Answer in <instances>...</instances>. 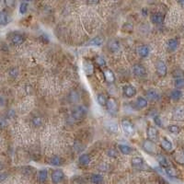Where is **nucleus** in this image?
I'll return each mask as SVG.
<instances>
[{
	"mask_svg": "<svg viewBox=\"0 0 184 184\" xmlns=\"http://www.w3.org/2000/svg\"><path fill=\"white\" fill-rule=\"evenodd\" d=\"M106 107H107V110L110 113L112 114H115L117 113L118 111H119V104H118V101L111 97V98H108L107 100V103H106Z\"/></svg>",
	"mask_w": 184,
	"mask_h": 184,
	"instance_id": "f257e3e1",
	"label": "nucleus"
},
{
	"mask_svg": "<svg viewBox=\"0 0 184 184\" xmlns=\"http://www.w3.org/2000/svg\"><path fill=\"white\" fill-rule=\"evenodd\" d=\"M65 179V173L61 169H54L51 174V180L53 184L60 183Z\"/></svg>",
	"mask_w": 184,
	"mask_h": 184,
	"instance_id": "f03ea898",
	"label": "nucleus"
},
{
	"mask_svg": "<svg viewBox=\"0 0 184 184\" xmlns=\"http://www.w3.org/2000/svg\"><path fill=\"white\" fill-rule=\"evenodd\" d=\"M86 113H87V111H86V109L84 107L77 106V107H76L73 110L72 117L74 118V120H76V121H80V120H82L85 117Z\"/></svg>",
	"mask_w": 184,
	"mask_h": 184,
	"instance_id": "7ed1b4c3",
	"label": "nucleus"
},
{
	"mask_svg": "<svg viewBox=\"0 0 184 184\" xmlns=\"http://www.w3.org/2000/svg\"><path fill=\"white\" fill-rule=\"evenodd\" d=\"M122 128L126 134L131 135L134 133V126L133 122L127 119H123L122 121Z\"/></svg>",
	"mask_w": 184,
	"mask_h": 184,
	"instance_id": "20e7f679",
	"label": "nucleus"
},
{
	"mask_svg": "<svg viewBox=\"0 0 184 184\" xmlns=\"http://www.w3.org/2000/svg\"><path fill=\"white\" fill-rule=\"evenodd\" d=\"M143 149L148 154L154 155V154H156L157 147H156V144L153 141H150V140L147 139V140L144 141V143H143Z\"/></svg>",
	"mask_w": 184,
	"mask_h": 184,
	"instance_id": "39448f33",
	"label": "nucleus"
},
{
	"mask_svg": "<svg viewBox=\"0 0 184 184\" xmlns=\"http://www.w3.org/2000/svg\"><path fill=\"white\" fill-rule=\"evenodd\" d=\"M83 70L85 74L87 77H90L94 74L95 72V67L94 64L90 61V60H85L83 62Z\"/></svg>",
	"mask_w": 184,
	"mask_h": 184,
	"instance_id": "423d86ee",
	"label": "nucleus"
},
{
	"mask_svg": "<svg viewBox=\"0 0 184 184\" xmlns=\"http://www.w3.org/2000/svg\"><path fill=\"white\" fill-rule=\"evenodd\" d=\"M156 70H157V73L158 76L165 77L167 75V65L165 64V62H163L161 60H158L156 64Z\"/></svg>",
	"mask_w": 184,
	"mask_h": 184,
	"instance_id": "0eeeda50",
	"label": "nucleus"
},
{
	"mask_svg": "<svg viewBox=\"0 0 184 184\" xmlns=\"http://www.w3.org/2000/svg\"><path fill=\"white\" fill-rule=\"evenodd\" d=\"M123 94L126 98H133L136 95V89L132 85H125L122 87Z\"/></svg>",
	"mask_w": 184,
	"mask_h": 184,
	"instance_id": "6e6552de",
	"label": "nucleus"
},
{
	"mask_svg": "<svg viewBox=\"0 0 184 184\" xmlns=\"http://www.w3.org/2000/svg\"><path fill=\"white\" fill-rule=\"evenodd\" d=\"M147 138L148 140L150 141H156L158 137V132H157V129L155 128L154 126H148L147 129Z\"/></svg>",
	"mask_w": 184,
	"mask_h": 184,
	"instance_id": "1a4fd4ad",
	"label": "nucleus"
},
{
	"mask_svg": "<svg viewBox=\"0 0 184 184\" xmlns=\"http://www.w3.org/2000/svg\"><path fill=\"white\" fill-rule=\"evenodd\" d=\"M133 73L135 77H143L146 76V68L143 67L142 65H134V67H133Z\"/></svg>",
	"mask_w": 184,
	"mask_h": 184,
	"instance_id": "9d476101",
	"label": "nucleus"
},
{
	"mask_svg": "<svg viewBox=\"0 0 184 184\" xmlns=\"http://www.w3.org/2000/svg\"><path fill=\"white\" fill-rule=\"evenodd\" d=\"M136 51H137V53L143 58L147 57L150 53V49L147 45H140V46L137 47Z\"/></svg>",
	"mask_w": 184,
	"mask_h": 184,
	"instance_id": "9b49d317",
	"label": "nucleus"
},
{
	"mask_svg": "<svg viewBox=\"0 0 184 184\" xmlns=\"http://www.w3.org/2000/svg\"><path fill=\"white\" fill-rule=\"evenodd\" d=\"M103 76H104V80H106L108 83H113L115 80V76L111 69L108 68L105 69L103 72Z\"/></svg>",
	"mask_w": 184,
	"mask_h": 184,
	"instance_id": "f8f14e48",
	"label": "nucleus"
},
{
	"mask_svg": "<svg viewBox=\"0 0 184 184\" xmlns=\"http://www.w3.org/2000/svg\"><path fill=\"white\" fill-rule=\"evenodd\" d=\"M146 95H147V98L152 101H157L160 99V94L155 89H148Z\"/></svg>",
	"mask_w": 184,
	"mask_h": 184,
	"instance_id": "ddd939ff",
	"label": "nucleus"
},
{
	"mask_svg": "<svg viewBox=\"0 0 184 184\" xmlns=\"http://www.w3.org/2000/svg\"><path fill=\"white\" fill-rule=\"evenodd\" d=\"M131 163H132L133 167L139 169V168H142V167H144V163L145 162H144V159L142 157H134L132 158Z\"/></svg>",
	"mask_w": 184,
	"mask_h": 184,
	"instance_id": "4468645a",
	"label": "nucleus"
},
{
	"mask_svg": "<svg viewBox=\"0 0 184 184\" xmlns=\"http://www.w3.org/2000/svg\"><path fill=\"white\" fill-rule=\"evenodd\" d=\"M103 42H104V39L102 37L97 36V37H94L93 39H91L89 42H87V45H89V46H101V45H102Z\"/></svg>",
	"mask_w": 184,
	"mask_h": 184,
	"instance_id": "2eb2a0df",
	"label": "nucleus"
},
{
	"mask_svg": "<svg viewBox=\"0 0 184 184\" xmlns=\"http://www.w3.org/2000/svg\"><path fill=\"white\" fill-rule=\"evenodd\" d=\"M151 21L154 24H161L164 21V15L159 12L154 13L151 16Z\"/></svg>",
	"mask_w": 184,
	"mask_h": 184,
	"instance_id": "dca6fc26",
	"label": "nucleus"
},
{
	"mask_svg": "<svg viewBox=\"0 0 184 184\" xmlns=\"http://www.w3.org/2000/svg\"><path fill=\"white\" fill-rule=\"evenodd\" d=\"M47 178H48V171H47V169L42 168V169H41V170L38 172V181H39L41 183L45 182L46 180H47Z\"/></svg>",
	"mask_w": 184,
	"mask_h": 184,
	"instance_id": "f3484780",
	"label": "nucleus"
},
{
	"mask_svg": "<svg viewBox=\"0 0 184 184\" xmlns=\"http://www.w3.org/2000/svg\"><path fill=\"white\" fill-rule=\"evenodd\" d=\"M90 157H89V155H87V154H82V155H80V157H79V158H78V162H79V164L80 165H82V166H87L89 163H90Z\"/></svg>",
	"mask_w": 184,
	"mask_h": 184,
	"instance_id": "a211bd4d",
	"label": "nucleus"
},
{
	"mask_svg": "<svg viewBox=\"0 0 184 184\" xmlns=\"http://www.w3.org/2000/svg\"><path fill=\"white\" fill-rule=\"evenodd\" d=\"M108 48L112 52H117L120 49V42L117 40H111L108 43Z\"/></svg>",
	"mask_w": 184,
	"mask_h": 184,
	"instance_id": "6ab92c4d",
	"label": "nucleus"
},
{
	"mask_svg": "<svg viewBox=\"0 0 184 184\" xmlns=\"http://www.w3.org/2000/svg\"><path fill=\"white\" fill-rule=\"evenodd\" d=\"M173 118L176 120H183L184 119V109L182 108H177L173 111Z\"/></svg>",
	"mask_w": 184,
	"mask_h": 184,
	"instance_id": "aec40b11",
	"label": "nucleus"
},
{
	"mask_svg": "<svg viewBox=\"0 0 184 184\" xmlns=\"http://www.w3.org/2000/svg\"><path fill=\"white\" fill-rule=\"evenodd\" d=\"M179 46V42L177 39H169L167 42V49L171 52L175 51Z\"/></svg>",
	"mask_w": 184,
	"mask_h": 184,
	"instance_id": "412c9836",
	"label": "nucleus"
},
{
	"mask_svg": "<svg viewBox=\"0 0 184 184\" xmlns=\"http://www.w3.org/2000/svg\"><path fill=\"white\" fill-rule=\"evenodd\" d=\"M106 127L107 129L111 132V133H113V134H116L118 133V130H119V127H118V124L114 122H108L106 123Z\"/></svg>",
	"mask_w": 184,
	"mask_h": 184,
	"instance_id": "4be33fe9",
	"label": "nucleus"
},
{
	"mask_svg": "<svg viewBox=\"0 0 184 184\" xmlns=\"http://www.w3.org/2000/svg\"><path fill=\"white\" fill-rule=\"evenodd\" d=\"M8 20H9V18H8L7 12L5 10L0 11V25H2V26L7 25L8 23Z\"/></svg>",
	"mask_w": 184,
	"mask_h": 184,
	"instance_id": "5701e85b",
	"label": "nucleus"
},
{
	"mask_svg": "<svg viewBox=\"0 0 184 184\" xmlns=\"http://www.w3.org/2000/svg\"><path fill=\"white\" fill-rule=\"evenodd\" d=\"M11 42L13 44L15 45H20L24 42V37L20 34H15L12 39H11Z\"/></svg>",
	"mask_w": 184,
	"mask_h": 184,
	"instance_id": "b1692460",
	"label": "nucleus"
},
{
	"mask_svg": "<svg viewBox=\"0 0 184 184\" xmlns=\"http://www.w3.org/2000/svg\"><path fill=\"white\" fill-rule=\"evenodd\" d=\"M118 147H119V150L120 152L122 153V154H123V155H129V154H131L132 153V147H130V146H127V145H119L118 146Z\"/></svg>",
	"mask_w": 184,
	"mask_h": 184,
	"instance_id": "393cba45",
	"label": "nucleus"
},
{
	"mask_svg": "<svg viewBox=\"0 0 184 184\" xmlns=\"http://www.w3.org/2000/svg\"><path fill=\"white\" fill-rule=\"evenodd\" d=\"M147 100L143 98V97H139L137 98L136 100V106L138 109H144V108H147Z\"/></svg>",
	"mask_w": 184,
	"mask_h": 184,
	"instance_id": "a878e982",
	"label": "nucleus"
},
{
	"mask_svg": "<svg viewBox=\"0 0 184 184\" xmlns=\"http://www.w3.org/2000/svg\"><path fill=\"white\" fill-rule=\"evenodd\" d=\"M161 146H162V147H163L165 150L167 151H170L172 149V147H173L172 143H171L167 138H166V137L162 138V140H161Z\"/></svg>",
	"mask_w": 184,
	"mask_h": 184,
	"instance_id": "bb28decb",
	"label": "nucleus"
},
{
	"mask_svg": "<svg viewBox=\"0 0 184 184\" xmlns=\"http://www.w3.org/2000/svg\"><path fill=\"white\" fill-rule=\"evenodd\" d=\"M182 97V92L181 89H174L170 93V98L174 101H179Z\"/></svg>",
	"mask_w": 184,
	"mask_h": 184,
	"instance_id": "cd10ccee",
	"label": "nucleus"
},
{
	"mask_svg": "<svg viewBox=\"0 0 184 184\" xmlns=\"http://www.w3.org/2000/svg\"><path fill=\"white\" fill-rule=\"evenodd\" d=\"M157 162L159 163V165L161 166L162 167H164V168H166L169 166V164H168V161H167V159L164 157V156H162V155H159V156H157Z\"/></svg>",
	"mask_w": 184,
	"mask_h": 184,
	"instance_id": "c85d7f7f",
	"label": "nucleus"
},
{
	"mask_svg": "<svg viewBox=\"0 0 184 184\" xmlns=\"http://www.w3.org/2000/svg\"><path fill=\"white\" fill-rule=\"evenodd\" d=\"M50 164L52 166L59 167V166H61L63 164V160L58 156H54L50 159Z\"/></svg>",
	"mask_w": 184,
	"mask_h": 184,
	"instance_id": "c756f323",
	"label": "nucleus"
},
{
	"mask_svg": "<svg viewBox=\"0 0 184 184\" xmlns=\"http://www.w3.org/2000/svg\"><path fill=\"white\" fill-rule=\"evenodd\" d=\"M103 182V177L101 174H93L91 176V182L93 184H101Z\"/></svg>",
	"mask_w": 184,
	"mask_h": 184,
	"instance_id": "7c9ffc66",
	"label": "nucleus"
},
{
	"mask_svg": "<svg viewBox=\"0 0 184 184\" xmlns=\"http://www.w3.org/2000/svg\"><path fill=\"white\" fill-rule=\"evenodd\" d=\"M165 171H166L167 176H169V177H171V178H177V176H178L177 170H176L174 167H170V166H168L167 167H166V168H165Z\"/></svg>",
	"mask_w": 184,
	"mask_h": 184,
	"instance_id": "2f4dec72",
	"label": "nucleus"
},
{
	"mask_svg": "<svg viewBox=\"0 0 184 184\" xmlns=\"http://www.w3.org/2000/svg\"><path fill=\"white\" fill-rule=\"evenodd\" d=\"M107 98L104 94H99L97 96V102L101 105V106H106L107 103Z\"/></svg>",
	"mask_w": 184,
	"mask_h": 184,
	"instance_id": "473e14b6",
	"label": "nucleus"
},
{
	"mask_svg": "<svg viewBox=\"0 0 184 184\" xmlns=\"http://www.w3.org/2000/svg\"><path fill=\"white\" fill-rule=\"evenodd\" d=\"M167 130L171 133V134H179L181 132V127L175 124H171L167 127Z\"/></svg>",
	"mask_w": 184,
	"mask_h": 184,
	"instance_id": "72a5a7b5",
	"label": "nucleus"
},
{
	"mask_svg": "<svg viewBox=\"0 0 184 184\" xmlns=\"http://www.w3.org/2000/svg\"><path fill=\"white\" fill-rule=\"evenodd\" d=\"M174 86L176 87V89H180V88H182L184 87V78H178L175 80L174 82Z\"/></svg>",
	"mask_w": 184,
	"mask_h": 184,
	"instance_id": "f704fd0d",
	"label": "nucleus"
},
{
	"mask_svg": "<svg viewBox=\"0 0 184 184\" xmlns=\"http://www.w3.org/2000/svg\"><path fill=\"white\" fill-rule=\"evenodd\" d=\"M28 3L26 2H22L20 5H19V13L20 14H25L28 10Z\"/></svg>",
	"mask_w": 184,
	"mask_h": 184,
	"instance_id": "c9c22d12",
	"label": "nucleus"
},
{
	"mask_svg": "<svg viewBox=\"0 0 184 184\" xmlns=\"http://www.w3.org/2000/svg\"><path fill=\"white\" fill-rule=\"evenodd\" d=\"M32 122L35 127H40L42 124V120L40 117H34L32 120Z\"/></svg>",
	"mask_w": 184,
	"mask_h": 184,
	"instance_id": "e433bc0d",
	"label": "nucleus"
},
{
	"mask_svg": "<svg viewBox=\"0 0 184 184\" xmlns=\"http://www.w3.org/2000/svg\"><path fill=\"white\" fill-rule=\"evenodd\" d=\"M95 62H96V64H97L100 67H106V61H105L102 57H101V56H98V57L96 58Z\"/></svg>",
	"mask_w": 184,
	"mask_h": 184,
	"instance_id": "4c0bfd02",
	"label": "nucleus"
},
{
	"mask_svg": "<svg viewBox=\"0 0 184 184\" xmlns=\"http://www.w3.org/2000/svg\"><path fill=\"white\" fill-rule=\"evenodd\" d=\"M183 75V72H182L181 69H177V70H175V71L173 72V77H174L176 79H178V78H182Z\"/></svg>",
	"mask_w": 184,
	"mask_h": 184,
	"instance_id": "58836bf2",
	"label": "nucleus"
},
{
	"mask_svg": "<svg viewBox=\"0 0 184 184\" xmlns=\"http://www.w3.org/2000/svg\"><path fill=\"white\" fill-rule=\"evenodd\" d=\"M133 29H134V27H133V25H132V24H130V23H125V24L122 26V30H123L124 32H132V31H133Z\"/></svg>",
	"mask_w": 184,
	"mask_h": 184,
	"instance_id": "ea45409f",
	"label": "nucleus"
},
{
	"mask_svg": "<svg viewBox=\"0 0 184 184\" xmlns=\"http://www.w3.org/2000/svg\"><path fill=\"white\" fill-rule=\"evenodd\" d=\"M154 122H155V123L157 125V126H159V127H163V122H162V121H161V118L159 117V116H155L154 117Z\"/></svg>",
	"mask_w": 184,
	"mask_h": 184,
	"instance_id": "a19ab883",
	"label": "nucleus"
},
{
	"mask_svg": "<svg viewBox=\"0 0 184 184\" xmlns=\"http://www.w3.org/2000/svg\"><path fill=\"white\" fill-rule=\"evenodd\" d=\"M107 155L109 156V157H117V152L115 149H109V150L107 151Z\"/></svg>",
	"mask_w": 184,
	"mask_h": 184,
	"instance_id": "79ce46f5",
	"label": "nucleus"
},
{
	"mask_svg": "<svg viewBox=\"0 0 184 184\" xmlns=\"http://www.w3.org/2000/svg\"><path fill=\"white\" fill-rule=\"evenodd\" d=\"M7 178V173H2V174H0V182L6 180Z\"/></svg>",
	"mask_w": 184,
	"mask_h": 184,
	"instance_id": "37998d69",
	"label": "nucleus"
},
{
	"mask_svg": "<svg viewBox=\"0 0 184 184\" xmlns=\"http://www.w3.org/2000/svg\"><path fill=\"white\" fill-rule=\"evenodd\" d=\"M142 13H143V16H147V9H142Z\"/></svg>",
	"mask_w": 184,
	"mask_h": 184,
	"instance_id": "c03bdc74",
	"label": "nucleus"
},
{
	"mask_svg": "<svg viewBox=\"0 0 184 184\" xmlns=\"http://www.w3.org/2000/svg\"><path fill=\"white\" fill-rule=\"evenodd\" d=\"M98 3H99V1H88L87 2V4H92V5L93 4H98Z\"/></svg>",
	"mask_w": 184,
	"mask_h": 184,
	"instance_id": "a18cd8bd",
	"label": "nucleus"
},
{
	"mask_svg": "<svg viewBox=\"0 0 184 184\" xmlns=\"http://www.w3.org/2000/svg\"><path fill=\"white\" fill-rule=\"evenodd\" d=\"M183 155H184V151H183Z\"/></svg>",
	"mask_w": 184,
	"mask_h": 184,
	"instance_id": "49530a36",
	"label": "nucleus"
}]
</instances>
